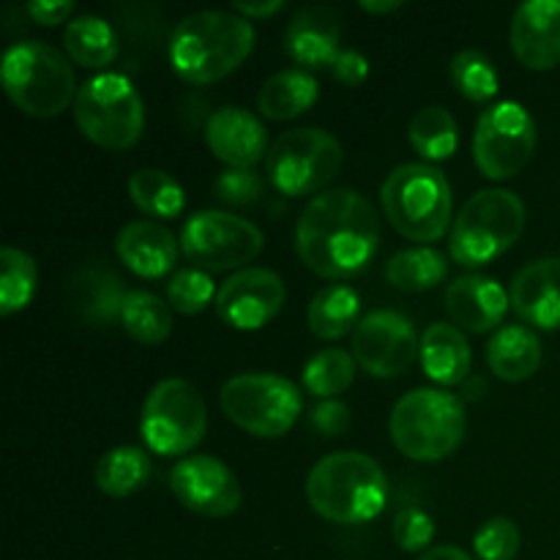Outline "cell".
I'll list each match as a JSON object with an SVG mask.
<instances>
[{
    "instance_id": "6da1fadb",
    "label": "cell",
    "mask_w": 560,
    "mask_h": 560,
    "mask_svg": "<svg viewBox=\"0 0 560 560\" xmlns=\"http://www.w3.org/2000/svg\"><path fill=\"white\" fill-rule=\"evenodd\" d=\"M381 222L361 191L328 189L306 202L295 224V252L312 273L348 279L372 262Z\"/></svg>"
},
{
    "instance_id": "7a4b0ae2",
    "label": "cell",
    "mask_w": 560,
    "mask_h": 560,
    "mask_svg": "<svg viewBox=\"0 0 560 560\" xmlns=\"http://www.w3.org/2000/svg\"><path fill=\"white\" fill-rule=\"evenodd\" d=\"M255 25L233 11H197L170 36V66L189 85H211L233 74L255 49Z\"/></svg>"
},
{
    "instance_id": "3957f363",
    "label": "cell",
    "mask_w": 560,
    "mask_h": 560,
    "mask_svg": "<svg viewBox=\"0 0 560 560\" xmlns=\"http://www.w3.org/2000/svg\"><path fill=\"white\" fill-rule=\"evenodd\" d=\"M306 501L334 525L372 523L388 503L386 470L361 452H334L310 470Z\"/></svg>"
},
{
    "instance_id": "277c9868",
    "label": "cell",
    "mask_w": 560,
    "mask_h": 560,
    "mask_svg": "<svg viewBox=\"0 0 560 560\" xmlns=\"http://www.w3.org/2000/svg\"><path fill=\"white\" fill-rule=\"evenodd\" d=\"M381 202L386 219L402 238L427 246L452 233V186L432 164L413 162L392 170L383 180Z\"/></svg>"
},
{
    "instance_id": "5b68a950",
    "label": "cell",
    "mask_w": 560,
    "mask_h": 560,
    "mask_svg": "<svg viewBox=\"0 0 560 560\" xmlns=\"http://www.w3.org/2000/svg\"><path fill=\"white\" fill-rule=\"evenodd\" d=\"M465 405L441 388H416L397 399L388 419L394 446L413 463H441L465 441Z\"/></svg>"
},
{
    "instance_id": "8992f818",
    "label": "cell",
    "mask_w": 560,
    "mask_h": 560,
    "mask_svg": "<svg viewBox=\"0 0 560 560\" xmlns=\"http://www.w3.org/2000/svg\"><path fill=\"white\" fill-rule=\"evenodd\" d=\"M525 202L509 189H481L468 197L448 233V255L465 268L490 266L525 233Z\"/></svg>"
},
{
    "instance_id": "52a82bcc",
    "label": "cell",
    "mask_w": 560,
    "mask_h": 560,
    "mask_svg": "<svg viewBox=\"0 0 560 560\" xmlns=\"http://www.w3.org/2000/svg\"><path fill=\"white\" fill-rule=\"evenodd\" d=\"M5 96L31 118H55L77 98V80L69 58L44 42H16L5 49Z\"/></svg>"
},
{
    "instance_id": "ba28073f",
    "label": "cell",
    "mask_w": 560,
    "mask_h": 560,
    "mask_svg": "<svg viewBox=\"0 0 560 560\" xmlns=\"http://www.w3.org/2000/svg\"><path fill=\"white\" fill-rule=\"evenodd\" d=\"M74 120L93 145L129 151L145 131V107L129 77L102 71L77 91Z\"/></svg>"
},
{
    "instance_id": "9c48e42d",
    "label": "cell",
    "mask_w": 560,
    "mask_h": 560,
    "mask_svg": "<svg viewBox=\"0 0 560 560\" xmlns=\"http://www.w3.org/2000/svg\"><path fill=\"white\" fill-rule=\"evenodd\" d=\"M222 413L255 438H282L299 421L304 397L293 381L273 372H246L230 377L219 392Z\"/></svg>"
},
{
    "instance_id": "30bf717a",
    "label": "cell",
    "mask_w": 560,
    "mask_h": 560,
    "mask_svg": "<svg viewBox=\"0 0 560 560\" xmlns=\"http://www.w3.org/2000/svg\"><path fill=\"white\" fill-rule=\"evenodd\" d=\"M208 430L202 394L184 377H164L148 392L140 413V435L159 457H184Z\"/></svg>"
},
{
    "instance_id": "8fae6325",
    "label": "cell",
    "mask_w": 560,
    "mask_h": 560,
    "mask_svg": "<svg viewBox=\"0 0 560 560\" xmlns=\"http://www.w3.org/2000/svg\"><path fill=\"white\" fill-rule=\"evenodd\" d=\"M342 170V145L317 126L290 129L273 140L266 156V175L284 197H304L326 189Z\"/></svg>"
},
{
    "instance_id": "7c38bea8",
    "label": "cell",
    "mask_w": 560,
    "mask_h": 560,
    "mask_svg": "<svg viewBox=\"0 0 560 560\" xmlns=\"http://www.w3.org/2000/svg\"><path fill=\"white\" fill-rule=\"evenodd\" d=\"M180 252L191 268L206 273L233 271L255 260L266 246V235L249 219L228 211H197L180 228Z\"/></svg>"
},
{
    "instance_id": "4fadbf2b",
    "label": "cell",
    "mask_w": 560,
    "mask_h": 560,
    "mask_svg": "<svg viewBox=\"0 0 560 560\" xmlns=\"http://www.w3.org/2000/svg\"><path fill=\"white\" fill-rule=\"evenodd\" d=\"M539 145L536 120L523 104L498 102L481 113L474 131V162L490 180L523 173Z\"/></svg>"
},
{
    "instance_id": "5bb4252c",
    "label": "cell",
    "mask_w": 560,
    "mask_h": 560,
    "mask_svg": "<svg viewBox=\"0 0 560 560\" xmlns=\"http://www.w3.org/2000/svg\"><path fill=\"white\" fill-rule=\"evenodd\" d=\"M421 353V337L410 317L394 310H375L361 317L353 331V359L366 375L399 377Z\"/></svg>"
},
{
    "instance_id": "9a60e30c",
    "label": "cell",
    "mask_w": 560,
    "mask_h": 560,
    "mask_svg": "<svg viewBox=\"0 0 560 560\" xmlns=\"http://www.w3.org/2000/svg\"><path fill=\"white\" fill-rule=\"evenodd\" d=\"M170 490L184 509L200 517H230L241 509L244 490L233 470L211 454H191L170 470Z\"/></svg>"
},
{
    "instance_id": "2e32d148",
    "label": "cell",
    "mask_w": 560,
    "mask_h": 560,
    "mask_svg": "<svg viewBox=\"0 0 560 560\" xmlns=\"http://www.w3.org/2000/svg\"><path fill=\"white\" fill-rule=\"evenodd\" d=\"M288 301L282 277L271 268H241L219 288L217 315L235 331H257L282 312Z\"/></svg>"
},
{
    "instance_id": "e0dca14e",
    "label": "cell",
    "mask_w": 560,
    "mask_h": 560,
    "mask_svg": "<svg viewBox=\"0 0 560 560\" xmlns=\"http://www.w3.org/2000/svg\"><path fill=\"white\" fill-rule=\"evenodd\" d=\"M206 142L213 156L228 164V170H255V164H260L271 151L262 120L252 109L235 104L211 113L206 124Z\"/></svg>"
},
{
    "instance_id": "ac0fdd59",
    "label": "cell",
    "mask_w": 560,
    "mask_h": 560,
    "mask_svg": "<svg viewBox=\"0 0 560 560\" xmlns=\"http://www.w3.org/2000/svg\"><path fill=\"white\" fill-rule=\"evenodd\" d=\"M512 49L523 66L550 71L560 66V0H528L512 16Z\"/></svg>"
},
{
    "instance_id": "d6986e66",
    "label": "cell",
    "mask_w": 560,
    "mask_h": 560,
    "mask_svg": "<svg viewBox=\"0 0 560 560\" xmlns=\"http://www.w3.org/2000/svg\"><path fill=\"white\" fill-rule=\"evenodd\" d=\"M342 20L331 5H310L299 11L284 31V52L295 69L323 71L331 69L337 55L342 52Z\"/></svg>"
},
{
    "instance_id": "ffe728a7",
    "label": "cell",
    "mask_w": 560,
    "mask_h": 560,
    "mask_svg": "<svg viewBox=\"0 0 560 560\" xmlns=\"http://www.w3.org/2000/svg\"><path fill=\"white\" fill-rule=\"evenodd\" d=\"M446 312L463 331L487 334L506 317L512 299L498 279L485 273H463L446 288Z\"/></svg>"
},
{
    "instance_id": "44dd1931",
    "label": "cell",
    "mask_w": 560,
    "mask_h": 560,
    "mask_svg": "<svg viewBox=\"0 0 560 560\" xmlns=\"http://www.w3.org/2000/svg\"><path fill=\"white\" fill-rule=\"evenodd\" d=\"M514 312L541 331L560 328V257H545L520 268L509 288Z\"/></svg>"
},
{
    "instance_id": "7402d4cb",
    "label": "cell",
    "mask_w": 560,
    "mask_h": 560,
    "mask_svg": "<svg viewBox=\"0 0 560 560\" xmlns=\"http://www.w3.org/2000/svg\"><path fill=\"white\" fill-rule=\"evenodd\" d=\"M180 241L164 224L153 219H140L120 228L115 235V255L140 279H162L178 262Z\"/></svg>"
},
{
    "instance_id": "603a6c76",
    "label": "cell",
    "mask_w": 560,
    "mask_h": 560,
    "mask_svg": "<svg viewBox=\"0 0 560 560\" xmlns=\"http://www.w3.org/2000/svg\"><path fill=\"white\" fill-rule=\"evenodd\" d=\"M421 370L438 386H459L470 375L474 353L468 337L454 323H432L421 334Z\"/></svg>"
},
{
    "instance_id": "cb8c5ba5",
    "label": "cell",
    "mask_w": 560,
    "mask_h": 560,
    "mask_svg": "<svg viewBox=\"0 0 560 560\" xmlns=\"http://www.w3.org/2000/svg\"><path fill=\"white\" fill-rule=\"evenodd\" d=\"M545 350L536 331L525 326H503L487 345V364L492 375L506 383H523L539 372Z\"/></svg>"
},
{
    "instance_id": "d4e9b609",
    "label": "cell",
    "mask_w": 560,
    "mask_h": 560,
    "mask_svg": "<svg viewBox=\"0 0 560 560\" xmlns=\"http://www.w3.org/2000/svg\"><path fill=\"white\" fill-rule=\"evenodd\" d=\"M320 96L315 74L304 69H282L257 91V109L268 120H293L310 113Z\"/></svg>"
},
{
    "instance_id": "484cf974",
    "label": "cell",
    "mask_w": 560,
    "mask_h": 560,
    "mask_svg": "<svg viewBox=\"0 0 560 560\" xmlns=\"http://www.w3.org/2000/svg\"><path fill=\"white\" fill-rule=\"evenodd\" d=\"M361 299L350 284H326L317 290L306 310V326L317 339L337 342L359 328Z\"/></svg>"
},
{
    "instance_id": "4316f807",
    "label": "cell",
    "mask_w": 560,
    "mask_h": 560,
    "mask_svg": "<svg viewBox=\"0 0 560 560\" xmlns=\"http://www.w3.org/2000/svg\"><path fill=\"white\" fill-rule=\"evenodd\" d=\"M66 55L82 69H104L118 58V36L104 16L82 14L66 25Z\"/></svg>"
},
{
    "instance_id": "83f0119b",
    "label": "cell",
    "mask_w": 560,
    "mask_h": 560,
    "mask_svg": "<svg viewBox=\"0 0 560 560\" xmlns=\"http://www.w3.org/2000/svg\"><path fill=\"white\" fill-rule=\"evenodd\" d=\"M151 457L137 446H115L96 463V487L109 498H129L151 479Z\"/></svg>"
},
{
    "instance_id": "f1b7e54d",
    "label": "cell",
    "mask_w": 560,
    "mask_h": 560,
    "mask_svg": "<svg viewBox=\"0 0 560 560\" xmlns=\"http://www.w3.org/2000/svg\"><path fill=\"white\" fill-rule=\"evenodd\" d=\"M118 323L135 342L162 345L173 334V310L151 290H129Z\"/></svg>"
},
{
    "instance_id": "f546056e",
    "label": "cell",
    "mask_w": 560,
    "mask_h": 560,
    "mask_svg": "<svg viewBox=\"0 0 560 560\" xmlns=\"http://www.w3.org/2000/svg\"><path fill=\"white\" fill-rule=\"evenodd\" d=\"M448 277V260L432 246L402 249L386 262V279L402 293H424Z\"/></svg>"
},
{
    "instance_id": "4dcf8cb0",
    "label": "cell",
    "mask_w": 560,
    "mask_h": 560,
    "mask_svg": "<svg viewBox=\"0 0 560 560\" xmlns=\"http://www.w3.org/2000/svg\"><path fill=\"white\" fill-rule=\"evenodd\" d=\"M126 189H129V197L137 206V211H142L151 219H175L180 217L186 206L184 186L173 175L156 167L137 170L129 178V184H126Z\"/></svg>"
},
{
    "instance_id": "1f68e13d",
    "label": "cell",
    "mask_w": 560,
    "mask_h": 560,
    "mask_svg": "<svg viewBox=\"0 0 560 560\" xmlns=\"http://www.w3.org/2000/svg\"><path fill=\"white\" fill-rule=\"evenodd\" d=\"M408 140L427 162H446L459 145V124L446 107H424L408 126Z\"/></svg>"
},
{
    "instance_id": "d6a6232c",
    "label": "cell",
    "mask_w": 560,
    "mask_h": 560,
    "mask_svg": "<svg viewBox=\"0 0 560 560\" xmlns=\"http://www.w3.org/2000/svg\"><path fill=\"white\" fill-rule=\"evenodd\" d=\"M355 359L353 353L342 348H328L312 355L301 372V386L306 394L323 399H337L339 394L348 392L355 381Z\"/></svg>"
},
{
    "instance_id": "836d02e7",
    "label": "cell",
    "mask_w": 560,
    "mask_h": 560,
    "mask_svg": "<svg viewBox=\"0 0 560 560\" xmlns=\"http://www.w3.org/2000/svg\"><path fill=\"white\" fill-rule=\"evenodd\" d=\"M0 266H3V277H0V315L11 317L14 312H22L36 295L38 284V268L27 252L16 249V246H3L0 252Z\"/></svg>"
},
{
    "instance_id": "e575fe53",
    "label": "cell",
    "mask_w": 560,
    "mask_h": 560,
    "mask_svg": "<svg viewBox=\"0 0 560 560\" xmlns=\"http://www.w3.org/2000/svg\"><path fill=\"white\" fill-rule=\"evenodd\" d=\"M448 71H452V82L457 93H463L468 102H490L498 88H501L495 63L479 49H463V52L454 55Z\"/></svg>"
},
{
    "instance_id": "d590c367",
    "label": "cell",
    "mask_w": 560,
    "mask_h": 560,
    "mask_svg": "<svg viewBox=\"0 0 560 560\" xmlns=\"http://www.w3.org/2000/svg\"><path fill=\"white\" fill-rule=\"evenodd\" d=\"M217 284H213L211 273L200 271V268H178L167 282V304L178 315H200L208 306L217 304Z\"/></svg>"
},
{
    "instance_id": "8d00e7d4",
    "label": "cell",
    "mask_w": 560,
    "mask_h": 560,
    "mask_svg": "<svg viewBox=\"0 0 560 560\" xmlns=\"http://www.w3.org/2000/svg\"><path fill=\"white\" fill-rule=\"evenodd\" d=\"M129 290H124V282L113 271H88L85 284H82V310L85 317L96 326L120 320V310Z\"/></svg>"
},
{
    "instance_id": "74e56055",
    "label": "cell",
    "mask_w": 560,
    "mask_h": 560,
    "mask_svg": "<svg viewBox=\"0 0 560 560\" xmlns=\"http://www.w3.org/2000/svg\"><path fill=\"white\" fill-rule=\"evenodd\" d=\"M523 545V536L514 520L492 517L476 530L474 550L479 560H514Z\"/></svg>"
},
{
    "instance_id": "f35d334b",
    "label": "cell",
    "mask_w": 560,
    "mask_h": 560,
    "mask_svg": "<svg viewBox=\"0 0 560 560\" xmlns=\"http://www.w3.org/2000/svg\"><path fill=\"white\" fill-rule=\"evenodd\" d=\"M392 536L402 552H421L432 550V539H435V520L419 506H402L394 517Z\"/></svg>"
},
{
    "instance_id": "ab89813d",
    "label": "cell",
    "mask_w": 560,
    "mask_h": 560,
    "mask_svg": "<svg viewBox=\"0 0 560 560\" xmlns=\"http://www.w3.org/2000/svg\"><path fill=\"white\" fill-rule=\"evenodd\" d=\"M262 189H266V180L257 170H224L213 184L219 202L230 208L255 206L262 197Z\"/></svg>"
},
{
    "instance_id": "60d3db41",
    "label": "cell",
    "mask_w": 560,
    "mask_h": 560,
    "mask_svg": "<svg viewBox=\"0 0 560 560\" xmlns=\"http://www.w3.org/2000/svg\"><path fill=\"white\" fill-rule=\"evenodd\" d=\"M310 421L320 435L339 438L350 430V408L339 399H323L312 408Z\"/></svg>"
},
{
    "instance_id": "b9f144b4",
    "label": "cell",
    "mask_w": 560,
    "mask_h": 560,
    "mask_svg": "<svg viewBox=\"0 0 560 560\" xmlns=\"http://www.w3.org/2000/svg\"><path fill=\"white\" fill-rule=\"evenodd\" d=\"M331 74L339 85L345 88H359L364 85L370 77V60L359 52V49H342L337 60L331 63Z\"/></svg>"
},
{
    "instance_id": "7bdbcfd3",
    "label": "cell",
    "mask_w": 560,
    "mask_h": 560,
    "mask_svg": "<svg viewBox=\"0 0 560 560\" xmlns=\"http://www.w3.org/2000/svg\"><path fill=\"white\" fill-rule=\"evenodd\" d=\"M27 14L33 16V22H38V25H47V27H55L60 25V22H66L69 25V16L71 11H74V3L71 0H33V3L25 5Z\"/></svg>"
},
{
    "instance_id": "ee69618b",
    "label": "cell",
    "mask_w": 560,
    "mask_h": 560,
    "mask_svg": "<svg viewBox=\"0 0 560 560\" xmlns=\"http://www.w3.org/2000/svg\"><path fill=\"white\" fill-rule=\"evenodd\" d=\"M233 9L244 20H266L284 9V0H235Z\"/></svg>"
},
{
    "instance_id": "f6af8a7d",
    "label": "cell",
    "mask_w": 560,
    "mask_h": 560,
    "mask_svg": "<svg viewBox=\"0 0 560 560\" xmlns=\"http://www.w3.org/2000/svg\"><path fill=\"white\" fill-rule=\"evenodd\" d=\"M416 560H474L468 556L465 550H459V547L454 545H438L432 547V550H427L424 556H419Z\"/></svg>"
},
{
    "instance_id": "bcb514c9",
    "label": "cell",
    "mask_w": 560,
    "mask_h": 560,
    "mask_svg": "<svg viewBox=\"0 0 560 560\" xmlns=\"http://www.w3.org/2000/svg\"><path fill=\"white\" fill-rule=\"evenodd\" d=\"M361 9L370 11V14H394V11L402 9L399 0H361Z\"/></svg>"
}]
</instances>
